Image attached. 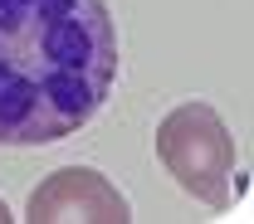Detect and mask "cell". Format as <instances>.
Masks as SVG:
<instances>
[{"label": "cell", "instance_id": "cell-2", "mask_svg": "<svg viewBox=\"0 0 254 224\" xmlns=\"http://www.w3.org/2000/svg\"><path fill=\"white\" fill-rule=\"evenodd\" d=\"M157 161L166 176L200 205L230 210L235 205V136L210 102H181L157 122Z\"/></svg>", "mask_w": 254, "mask_h": 224}, {"label": "cell", "instance_id": "cell-4", "mask_svg": "<svg viewBox=\"0 0 254 224\" xmlns=\"http://www.w3.org/2000/svg\"><path fill=\"white\" fill-rule=\"evenodd\" d=\"M5 220H10V210H5V200H0V224H5Z\"/></svg>", "mask_w": 254, "mask_h": 224}, {"label": "cell", "instance_id": "cell-1", "mask_svg": "<svg viewBox=\"0 0 254 224\" xmlns=\"http://www.w3.org/2000/svg\"><path fill=\"white\" fill-rule=\"evenodd\" d=\"M118 83L108 0H0V146L83 132Z\"/></svg>", "mask_w": 254, "mask_h": 224}, {"label": "cell", "instance_id": "cell-3", "mask_svg": "<svg viewBox=\"0 0 254 224\" xmlns=\"http://www.w3.org/2000/svg\"><path fill=\"white\" fill-rule=\"evenodd\" d=\"M30 224H127L132 205L127 195L93 166H64L49 180H39V190L25 205Z\"/></svg>", "mask_w": 254, "mask_h": 224}]
</instances>
